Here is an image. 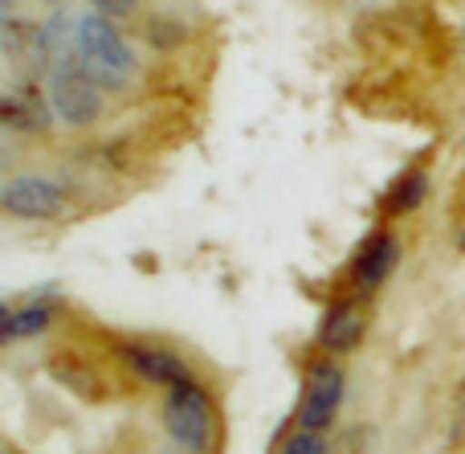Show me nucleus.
I'll list each match as a JSON object with an SVG mask.
<instances>
[{"label":"nucleus","mask_w":465,"mask_h":454,"mask_svg":"<svg viewBox=\"0 0 465 454\" xmlns=\"http://www.w3.org/2000/svg\"><path fill=\"white\" fill-rule=\"evenodd\" d=\"M343 393H347V377L335 360L311 365L302 406H298V426H306V430H331V422L339 418V406H343Z\"/></svg>","instance_id":"nucleus-5"},{"label":"nucleus","mask_w":465,"mask_h":454,"mask_svg":"<svg viewBox=\"0 0 465 454\" xmlns=\"http://www.w3.org/2000/svg\"><path fill=\"white\" fill-rule=\"evenodd\" d=\"M425 193H429V177H425V172H420V168L404 172V177L392 185V193H388V213H412L420 201H425Z\"/></svg>","instance_id":"nucleus-12"},{"label":"nucleus","mask_w":465,"mask_h":454,"mask_svg":"<svg viewBox=\"0 0 465 454\" xmlns=\"http://www.w3.org/2000/svg\"><path fill=\"white\" fill-rule=\"evenodd\" d=\"M49 119H54V106L41 103L33 90L25 86H8L5 90V103H0V123L16 136H41L49 131Z\"/></svg>","instance_id":"nucleus-9"},{"label":"nucleus","mask_w":465,"mask_h":454,"mask_svg":"<svg viewBox=\"0 0 465 454\" xmlns=\"http://www.w3.org/2000/svg\"><path fill=\"white\" fill-rule=\"evenodd\" d=\"M78 70L90 74L103 90H127L135 78L139 62L131 54V45L123 41V33L114 29L111 16H82L78 21Z\"/></svg>","instance_id":"nucleus-1"},{"label":"nucleus","mask_w":465,"mask_h":454,"mask_svg":"<svg viewBox=\"0 0 465 454\" xmlns=\"http://www.w3.org/2000/svg\"><path fill=\"white\" fill-rule=\"evenodd\" d=\"M78 21L57 8L45 25H41V57H45L49 70H65V66H78Z\"/></svg>","instance_id":"nucleus-10"},{"label":"nucleus","mask_w":465,"mask_h":454,"mask_svg":"<svg viewBox=\"0 0 465 454\" xmlns=\"http://www.w3.org/2000/svg\"><path fill=\"white\" fill-rule=\"evenodd\" d=\"M123 360H127L131 373L143 377L147 385H163V389H172V385L193 381L188 360L176 357L172 348H155V344H127V348H123Z\"/></svg>","instance_id":"nucleus-7"},{"label":"nucleus","mask_w":465,"mask_h":454,"mask_svg":"<svg viewBox=\"0 0 465 454\" xmlns=\"http://www.w3.org/2000/svg\"><path fill=\"white\" fill-rule=\"evenodd\" d=\"M363 332H368V319H363L360 303L351 299H339L322 311V324H319V348L327 357H347V352L360 348Z\"/></svg>","instance_id":"nucleus-8"},{"label":"nucleus","mask_w":465,"mask_h":454,"mask_svg":"<svg viewBox=\"0 0 465 454\" xmlns=\"http://www.w3.org/2000/svg\"><path fill=\"white\" fill-rule=\"evenodd\" d=\"M0 209L16 221H54L65 209V188L49 177L25 172V177L5 180L0 188Z\"/></svg>","instance_id":"nucleus-4"},{"label":"nucleus","mask_w":465,"mask_h":454,"mask_svg":"<svg viewBox=\"0 0 465 454\" xmlns=\"http://www.w3.org/2000/svg\"><path fill=\"white\" fill-rule=\"evenodd\" d=\"M54 299H29L21 308H5V324H0V336L5 344H21V340H33L41 336L49 324H54Z\"/></svg>","instance_id":"nucleus-11"},{"label":"nucleus","mask_w":465,"mask_h":454,"mask_svg":"<svg viewBox=\"0 0 465 454\" xmlns=\"http://www.w3.org/2000/svg\"><path fill=\"white\" fill-rule=\"evenodd\" d=\"M396 258H401V242H396V234L392 229H376V234L360 246V254H355V262H351L355 291H363V295L380 291V287L392 278Z\"/></svg>","instance_id":"nucleus-6"},{"label":"nucleus","mask_w":465,"mask_h":454,"mask_svg":"<svg viewBox=\"0 0 465 454\" xmlns=\"http://www.w3.org/2000/svg\"><path fill=\"white\" fill-rule=\"evenodd\" d=\"M163 426H168V439L184 454H213L221 442L217 406L196 377L163 393Z\"/></svg>","instance_id":"nucleus-2"},{"label":"nucleus","mask_w":465,"mask_h":454,"mask_svg":"<svg viewBox=\"0 0 465 454\" xmlns=\"http://www.w3.org/2000/svg\"><path fill=\"white\" fill-rule=\"evenodd\" d=\"M45 103L54 106V119L65 127L82 131L94 127L106 111L103 86H98L90 74H82L78 66H65V70H49V86H45Z\"/></svg>","instance_id":"nucleus-3"},{"label":"nucleus","mask_w":465,"mask_h":454,"mask_svg":"<svg viewBox=\"0 0 465 454\" xmlns=\"http://www.w3.org/2000/svg\"><path fill=\"white\" fill-rule=\"evenodd\" d=\"M327 450H331L327 430H306V426L286 434V442L278 447V454H327Z\"/></svg>","instance_id":"nucleus-13"},{"label":"nucleus","mask_w":465,"mask_h":454,"mask_svg":"<svg viewBox=\"0 0 465 454\" xmlns=\"http://www.w3.org/2000/svg\"><path fill=\"white\" fill-rule=\"evenodd\" d=\"M139 0H90V8H94L98 16H111V21H119V16H131L135 13Z\"/></svg>","instance_id":"nucleus-14"}]
</instances>
